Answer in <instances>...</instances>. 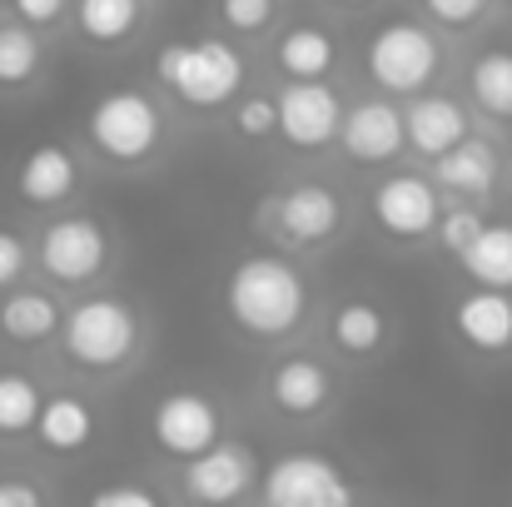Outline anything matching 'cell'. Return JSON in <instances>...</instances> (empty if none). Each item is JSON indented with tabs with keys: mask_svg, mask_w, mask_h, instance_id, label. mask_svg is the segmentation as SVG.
Masks as SVG:
<instances>
[{
	"mask_svg": "<svg viewBox=\"0 0 512 507\" xmlns=\"http://www.w3.org/2000/svg\"><path fill=\"white\" fill-rule=\"evenodd\" d=\"M309 279L279 254H244L224 279V314L239 334L259 343L299 334L309 319Z\"/></svg>",
	"mask_w": 512,
	"mask_h": 507,
	"instance_id": "6da1fadb",
	"label": "cell"
},
{
	"mask_svg": "<svg viewBox=\"0 0 512 507\" xmlns=\"http://www.w3.org/2000/svg\"><path fill=\"white\" fill-rule=\"evenodd\" d=\"M140 343H145V324L135 304L120 294H90L70 304L60 319V348L85 373H120L125 363H135Z\"/></svg>",
	"mask_w": 512,
	"mask_h": 507,
	"instance_id": "7a4b0ae2",
	"label": "cell"
},
{
	"mask_svg": "<svg viewBox=\"0 0 512 507\" xmlns=\"http://www.w3.org/2000/svg\"><path fill=\"white\" fill-rule=\"evenodd\" d=\"M155 80L189 110H224L244 90V55L229 40H170L155 55Z\"/></svg>",
	"mask_w": 512,
	"mask_h": 507,
	"instance_id": "3957f363",
	"label": "cell"
},
{
	"mask_svg": "<svg viewBox=\"0 0 512 507\" xmlns=\"http://www.w3.org/2000/svg\"><path fill=\"white\" fill-rule=\"evenodd\" d=\"M443 70V45L433 35L428 20H408V15H393L383 20L368 45H363V75L378 85V95H418L438 80Z\"/></svg>",
	"mask_w": 512,
	"mask_h": 507,
	"instance_id": "277c9868",
	"label": "cell"
},
{
	"mask_svg": "<svg viewBox=\"0 0 512 507\" xmlns=\"http://www.w3.org/2000/svg\"><path fill=\"white\" fill-rule=\"evenodd\" d=\"M85 140L110 165H140L165 140V110L150 90H105L85 115Z\"/></svg>",
	"mask_w": 512,
	"mask_h": 507,
	"instance_id": "5b68a950",
	"label": "cell"
},
{
	"mask_svg": "<svg viewBox=\"0 0 512 507\" xmlns=\"http://www.w3.org/2000/svg\"><path fill=\"white\" fill-rule=\"evenodd\" d=\"M110 229L95 219V214H60L40 229L35 239V264L50 284L60 289H85L95 284L105 269H110Z\"/></svg>",
	"mask_w": 512,
	"mask_h": 507,
	"instance_id": "8992f818",
	"label": "cell"
},
{
	"mask_svg": "<svg viewBox=\"0 0 512 507\" xmlns=\"http://www.w3.org/2000/svg\"><path fill=\"white\" fill-rule=\"evenodd\" d=\"M343 219V194L324 179H294L264 204V224L289 249H324L329 239H339Z\"/></svg>",
	"mask_w": 512,
	"mask_h": 507,
	"instance_id": "52a82bcc",
	"label": "cell"
},
{
	"mask_svg": "<svg viewBox=\"0 0 512 507\" xmlns=\"http://www.w3.org/2000/svg\"><path fill=\"white\" fill-rule=\"evenodd\" d=\"M269 507H353V483L324 453H284L259 478Z\"/></svg>",
	"mask_w": 512,
	"mask_h": 507,
	"instance_id": "ba28073f",
	"label": "cell"
},
{
	"mask_svg": "<svg viewBox=\"0 0 512 507\" xmlns=\"http://www.w3.org/2000/svg\"><path fill=\"white\" fill-rule=\"evenodd\" d=\"M368 209H373V219H378V229L388 239L413 244V239L433 234V224L443 214V189L428 174H418V169H398V174H383L373 184Z\"/></svg>",
	"mask_w": 512,
	"mask_h": 507,
	"instance_id": "9c48e42d",
	"label": "cell"
},
{
	"mask_svg": "<svg viewBox=\"0 0 512 507\" xmlns=\"http://www.w3.org/2000/svg\"><path fill=\"white\" fill-rule=\"evenodd\" d=\"M150 438L165 458H199L204 448H214L224 438V413L209 393H194V388H174L155 403L150 413Z\"/></svg>",
	"mask_w": 512,
	"mask_h": 507,
	"instance_id": "30bf717a",
	"label": "cell"
},
{
	"mask_svg": "<svg viewBox=\"0 0 512 507\" xmlns=\"http://www.w3.org/2000/svg\"><path fill=\"white\" fill-rule=\"evenodd\" d=\"M274 105H279V130H274V135H279L289 150L314 155V150H324L329 140H339L343 100L329 80H289V85L274 95Z\"/></svg>",
	"mask_w": 512,
	"mask_h": 507,
	"instance_id": "8fae6325",
	"label": "cell"
},
{
	"mask_svg": "<svg viewBox=\"0 0 512 507\" xmlns=\"http://www.w3.org/2000/svg\"><path fill=\"white\" fill-rule=\"evenodd\" d=\"M254 483H259V463H254V453H249L244 443H234V438H219L214 448H204L199 458H189V463H184V478H179L184 498L199 507L244 503Z\"/></svg>",
	"mask_w": 512,
	"mask_h": 507,
	"instance_id": "7c38bea8",
	"label": "cell"
},
{
	"mask_svg": "<svg viewBox=\"0 0 512 507\" xmlns=\"http://www.w3.org/2000/svg\"><path fill=\"white\" fill-rule=\"evenodd\" d=\"M339 145L353 165H388L398 160L403 145V110L393 105V95H373L348 105L339 120Z\"/></svg>",
	"mask_w": 512,
	"mask_h": 507,
	"instance_id": "4fadbf2b",
	"label": "cell"
},
{
	"mask_svg": "<svg viewBox=\"0 0 512 507\" xmlns=\"http://www.w3.org/2000/svg\"><path fill=\"white\" fill-rule=\"evenodd\" d=\"M463 135H473V120H468V105L453 100V95H438V90H418L408 95L403 105V145L423 160H438L448 155Z\"/></svg>",
	"mask_w": 512,
	"mask_h": 507,
	"instance_id": "5bb4252c",
	"label": "cell"
},
{
	"mask_svg": "<svg viewBox=\"0 0 512 507\" xmlns=\"http://www.w3.org/2000/svg\"><path fill=\"white\" fill-rule=\"evenodd\" d=\"M269 403L284 413V418H319L329 403H334V373L309 358V353H289L269 368V383H264Z\"/></svg>",
	"mask_w": 512,
	"mask_h": 507,
	"instance_id": "9a60e30c",
	"label": "cell"
},
{
	"mask_svg": "<svg viewBox=\"0 0 512 507\" xmlns=\"http://www.w3.org/2000/svg\"><path fill=\"white\" fill-rule=\"evenodd\" d=\"M453 329L473 353H488V358L512 353V294L473 284L468 294L453 299Z\"/></svg>",
	"mask_w": 512,
	"mask_h": 507,
	"instance_id": "2e32d148",
	"label": "cell"
},
{
	"mask_svg": "<svg viewBox=\"0 0 512 507\" xmlns=\"http://www.w3.org/2000/svg\"><path fill=\"white\" fill-rule=\"evenodd\" d=\"M498 179H503V155L483 135H463L448 155L433 160V184L448 189V194H458V199H473V204L478 199H493Z\"/></svg>",
	"mask_w": 512,
	"mask_h": 507,
	"instance_id": "e0dca14e",
	"label": "cell"
},
{
	"mask_svg": "<svg viewBox=\"0 0 512 507\" xmlns=\"http://www.w3.org/2000/svg\"><path fill=\"white\" fill-rule=\"evenodd\" d=\"M75 184H80L75 150H65V145H55V140L35 145V150L20 160V169H15V194H20L30 209H55V204H65V199L75 194Z\"/></svg>",
	"mask_w": 512,
	"mask_h": 507,
	"instance_id": "ac0fdd59",
	"label": "cell"
},
{
	"mask_svg": "<svg viewBox=\"0 0 512 507\" xmlns=\"http://www.w3.org/2000/svg\"><path fill=\"white\" fill-rule=\"evenodd\" d=\"M35 443L45 453H60V458H75L95 443L100 423H95V408L80 398V393H55L40 403V418H35Z\"/></svg>",
	"mask_w": 512,
	"mask_h": 507,
	"instance_id": "d6986e66",
	"label": "cell"
},
{
	"mask_svg": "<svg viewBox=\"0 0 512 507\" xmlns=\"http://www.w3.org/2000/svg\"><path fill=\"white\" fill-rule=\"evenodd\" d=\"M60 319L65 309L45 294V289H30V284H15L0 294V338L15 343V348H40L60 334Z\"/></svg>",
	"mask_w": 512,
	"mask_h": 507,
	"instance_id": "ffe728a7",
	"label": "cell"
},
{
	"mask_svg": "<svg viewBox=\"0 0 512 507\" xmlns=\"http://www.w3.org/2000/svg\"><path fill=\"white\" fill-rule=\"evenodd\" d=\"M274 65H279V75H289V80H329V75L339 70V40H334L324 25L299 20V25H289V30L279 35Z\"/></svg>",
	"mask_w": 512,
	"mask_h": 507,
	"instance_id": "44dd1931",
	"label": "cell"
},
{
	"mask_svg": "<svg viewBox=\"0 0 512 507\" xmlns=\"http://www.w3.org/2000/svg\"><path fill=\"white\" fill-rule=\"evenodd\" d=\"M468 100L478 115L512 125V45H488L468 60Z\"/></svg>",
	"mask_w": 512,
	"mask_h": 507,
	"instance_id": "7402d4cb",
	"label": "cell"
},
{
	"mask_svg": "<svg viewBox=\"0 0 512 507\" xmlns=\"http://www.w3.org/2000/svg\"><path fill=\"white\" fill-rule=\"evenodd\" d=\"M458 264L473 284L512 294V219H483L478 239L458 254Z\"/></svg>",
	"mask_w": 512,
	"mask_h": 507,
	"instance_id": "603a6c76",
	"label": "cell"
},
{
	"mask_svg": "<svg viewBox=\"0 0 512 507\" xmlns=\"http://www.w3.org/2000/svg\"><path fill=\"white\" fill-rule=\"evenodd\" d=\"M145 0H75V30L90 45H130L145 30Z\"/></svg>",
	"mask_w": 512,
	"mask_h": 507,
	"instance_id": "cb8c5ba5",
	"label": "cell"
},
{
	"mask_svg": "<svg viewBox=\"0 0 512 507\" xmlns=\"http://www.w3.org/2000/svg\"><path fill=\"white\" fill-rule=\"evenodd\" d=\"M329 338L343 358H373L388 343V314L373 299H343L329 319Z\"/></svg>",
	"mask_w": 512,
	"mask_h": 507,
	"instance_id": "d4e9b609",
	"label": "cell"
},
{
	"mask_svg": "<svg viewBox=\"0 0 512 507\" xmlns=\"http://www.w3.org/2000/svg\"><path fill=\"white\" fill-rule=\"evenodd\" d=\"M45 65V45H40V30L30 25H0V90H20L40 75Z\"/></svg>",
	"mask_w": 512,
	"mask_h": 507,
	"instance_id": "484cf974",
	"label": "cell"
},
{
	"mask_svg": "<svg viewBox=\"0 0 512 507\" xmlns=\"http://www.w3.org/2000/svg\"><path fill=\"white\" fill-rule=\"evenodd\" d=\"M40 403H45L40 383L30 373L5 368L0 373V438H25L40 418Z\"/></svg>",
	"mask_w": 512,
	"mask_h": 507,
	"instance_id": "4316f807",
	"label": "cell"
},
{
	"mask_svg": "<svg viewBox=\"0 0 512 507\" xmlns=\"http://www.w3.org/2000/svg\"><path fill=\"white\" fill-rule=\"evenodd\" d=\"M229 125L239 140H269L279 130V105L274 95H239L234 110H229Z\"/></svg>",
	"mask_w": 512,
	"mask_h": 507,
	"instance_id": "83f0119b",
	"label": "cell"
},
{
	"mask_svg": "<svg viewBox=\"0 0 512 507\" xmlns=\"http://www.w3.org/2000/svg\"><path fill=\"white\" fill-rule=\"evenodd\" d=\"M478 229H483V214L468 204V199H458V204H448L443 214H438V224H433V239H438V249H448L453 259L478 239Z\"/></svg>",
	"mask_w": 512,
	"mask_h": 507,
	"instance_id": "f1b7e54d",
	"label": "cell"
},
{
	"mask_svg": "<svg viewBox=\"0 0 512 507\" xmlns=\"http://www.w3.org/2000/svg\"><path fill=\"white\" fill-rule=\"evenodd\" d=\"M274 15H279L274 0H219V20L234 35H259V30L274 25Z\"/></svg>",
	"mask_w": 512,
	"mask_h": 507,
	"instance_id": "f546056e",
	"label": "cell"
},
{
	"mask_svg": "<svg viewBox=\"0 0 512 507\" xmlns=\"http://www.w3.org/2000/svg\"><path fill=\"white\" fill-rule=\"evenodd\" d=\"M488 5H493V0H423L428 20L443 25V30H468V25H478V20L488 15Z\"/></svg>",
	"mask_w": 512,
	"mask_h": 507,
	"instance_id": "4dcf8cb0",
	"label": "cell"
},
{
	"mask_svg": "<svg viewBox=\"0 0 512 507\" xmlns=\"http://www.w3.org/2000/svg\"><path fill=\"white\" fill-rule=\"evenodd\" d=\"M25 269H30V244H25L20 234L0 229V294L15 289V284L25 279Z\"/></svg>",
	"mask_w": 512,
	"mask_h": 507,
	"instance_id": "1f68e13d",
	"label": "cell"
},
{
	"mask_svg": "<svg viewBox=\"0 0 512 507\" xmlns=\"http://www.w3.org/2000/svg\"><path fill=\"white\" fill-rule=\"evenodd\" d=\"M70 5H75V0H10L15 20L30 25V30H50V25H60V20L70 15Z\"/></svg>",
	"mask_w": 512,
	"mask_h": 507,
	"instance_id": "d6a6232c",
	"label": "cell"
},
{
	"mask_svg": "<svg viewBox=\"0 0 512 507\" xmlns=\"http://www.w3.org/2000/svg\"><path fill=\"white\" fill-rule=\"evenodd\" d=\"M90 507H160V498L150 488H135V483H115V488H100Z\"/></svg>",
	"mask_w": 512,
	"mask_h": 507,
	"instance_id": "836d02e7",
	"label": "cell"
},
{
	"mask_svg": "<svg viewBox=\"0 0 512 507\" xmlns=\"http://www.w3.org/2000/svg\"><path fill=\"white\" fill-rule=\"evenodd\" d=\"M0 507H45V503H40V488H35V483L5 478V483H0Z\"/></svg>",
	"mask_w": 512,
	"mask_h": 507,
	"instance_id": "e575fe53",
	"label": "cell"
},
{
	"mask_svg": "<svg viewBox=\"0 0 512 507\" xmlns=\"http://www.w3.org/2000/svg\"><path fill=\"white\" fill-rule=\"evenodd\" d=\"M334 5H368V0H334Z\"/></svg>",
	"mask_w": 512,
	"mask_h": 507,
	"instance_id": "d590c367",
	"label": "cell"
},
{
	"mask_svg": "<svg viewBox=\"0 0 512 507\" xmlns=\"http://www.w3.org/2000/svg\"><path fill=\"white\" fill-rule=\"evenodd\" d=\"M254 507H269V503H264V498H259V503H254Z\"/></svg>",
	"mask_w": 512,
	"mask_h": 507,
	"instance_id": "8d00e7d4",
	"label": "cell"
},
{
	"mask_svg": "<svg viewBox=\"0 0 512 507\" xmlns=\"http://www.w3.org/2000/svg\"><path fill=\"white\" fill-rule=\"evenodd\" d=\"M503 5H512V0H503Z\"/></svg>",
	"mask_w": 512,
	"mask_h": 507,
	"instance_id": "74e56055",
	"label": "cell"
}]
</instances>
